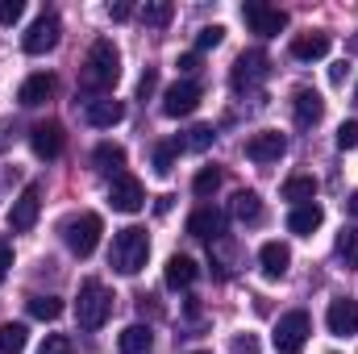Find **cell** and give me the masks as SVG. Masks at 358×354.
Here are the masks:
<instances>
[{
    "mask_svg": "<svg viewBox=\"0 0 358 354\" xmlns=\"http://www.w3.org/2000/svg\"><path fill=\"white\" fill-rule=\"evenodd\" d=\"M4 142H8V138H4V129H0V150H4Z\"/></svg>",
    "mask_w": 358,
    "mask_h": 354,
    "instance_id": "cell-46",
    "label": "cell"
},
{
    "mask_svg": "<svg viewBox=\"0 0 358 354\" xmlns=\"http://www.w3.org/2000/svg\"><path fill=\"white\" fill-rule=\"evenodd\" d=\"M121 80V55L108 38L92 42L88 59H84V88L88 92H108L113 84Z\"/></svg>",
    "mask_w": 358,
    "mask_h": 354,
    "instance_id": "cell-2",
    "label": "cell"
},
{
    "mask_svg": "<svg viewBox=\"0 0 358 354\" xmlns=\"http://www.w3.org/2000/svg\"><path fill=\"white\" fill-rule=\"evenodd\" d=\"M113 313V296L100 279H84L80 283V300H76V321L80 330H100Z\"/></svg>",
    "mask_w": 358,
    "mask_h": 354,
    "instance_id": "cell-3",
    "label": "cell"
},
{
    "mask_svg": "<svg viewBox=\"0 0 358 354\" xmlns=\"http://www.w3.org/2000/svg\"><path fill=\"white\" fill-rule=\"evenodd\" d=\"M108 204H113L117 213H138V208L146 204V187H142V179L129 176V171L113 176V183H108Z\"/></svg>",
    "mask_w": 358,
    "mask_h": 354,
    "instance_id": "cell-9",
    "label": "cell"
},
{
    "mask_svg": "<svg viewBox=\"0 0 358 354\" xmlns=\"http://www.w3.org/2000/svg\"><path fill=\"white\" fill-rule=\"evenodd\" d=\"M150 346H155L150 325H125V330L117 334V351L121 354H150Z\"/></svg>",
    "mask_w": 358,
    "mask_h": 354,
    "instance_id": "cell-22",
    "label": "cell"
},
{
    "mask_svg": "<svg viewBox=\"0 0 358 354\" xmlns=\"http://www.w3.org/2000/svg\"><path fill=\"white\" fill-rule=\"evenodd\" d=\"M346 76H350L346 63H334V67H329V80H334V84H346Z\"/></svg>",
    "mask_w": 358,
    "mask_h": 354,
    "instance_id": "cell-43",
    "label": "cell"
},
{
    "mask_svg": "<svg viewBox=\"0 0 358 354\" xmlns=\"http://www.w3.org/2000/svg\"><path fill=\"white\" fill-rule=\"evenodd\" d=\"M38 354H76V346H71L67 334H50V338L38 346Z\"/></svg>",
    "mask_w": 358,
    "mask_h": 354,
    "instance_id": "cell-35",
    "label": "cell"
},
{
    "mask_svg": "<svg viewBox=\"0 0 358 354\" xmlns=\"http://www.w3.org/2000/svg\"><path fill=\"white\" fill-rule=\"evenodd\" d=\"M283 155H287V138L279 129H263V134L246 138V159L250 163H279Z\"/></svg>",
    "mask_w": 358,
    "mask_h": 354,
    "instance_id": "cell-11",
    "label": "cell"
},
{
    "mask_svg": "<svg viewBox=\"0 0 358 354\" xmlns=\"http://www.w3.org/2000/svg\"><path fill=\"white\" fill-rule=\"evenodd\" d=\"M321 221H325L321 204H296V208L287 213V229L300 234V238H313V234L321 229Z\"/></svg>",
    "mask_w": 358,
    "mask_h": 354,
    "instance_id": "cell-19",
    "label": "cell"
},
{
    "mask_svg": "<svg viewBox=\"0 0 358 354\" xmlns=\"http://www.w3.org/2000/svg\"><path fill=\"white\" fill-rule=\"evenodd\" d=\"M155 92H159V71H155V67H146V71H142V80H138V100H150Z\"/></svg>",
    "mask_w": 358,
    "mask_h": 354,
    "instance_id": "cell-36",
    "label": "cell"
},
{
    "mask_svg": "<svg viewBox=\"0 0 358 354\" xmlns=\"http://www.w3.org/2000/svg\"><path fill=\"white\" fill-rule=\"evenodd\" d=\"M25 309H29L34 321H59V317H63V300H59V296H29Z\"/></svg>",
    "mask_w": 358,
    "mask_h": 354,
    "instance_id": "cell-27",
    "label": "cell"
},
{
    "mask_svg": "<svg viewBox=\"0 0 358 354\" xmlns=\"http://www.w3.org/2000/svg\"><path fill=\"white\" fill-rule=\"evenodd\" d=\"M325 55H329V34H300V38H292V59L317 63Z\"/></svg>",
    "mask_w": 358,
    "mask_h": 354,
    "instance_id": "cell-20",
    "label": "cell"
},
{
    "mask_svg": "<svg viewBox=\"0 0 358 354\" xmlns=\"http://www.w3.org/2000/svg\"><path fill=\"white\" fill-rule=\"evenodd\" d=\"M200 84L196 80H179V84H171V88L163 92V113L167 117H192L196 108H200Z\"/></svg>",
    "mask_w": 358,
    "mask_h": 354,
    "instance_id": "cell-10",
    "label": "cell"
},
{
    "mask_svg": "<svg viewBox=\"0 0 358 354\" xmlns=\"http://www.w3.org/2000/svg\"><path fill=\"white\" fill-rule=\"evenodd\" d=\"M338 255L346 259V267H358V225L338 234Z\"/></svg>",
    "mask_w": 358,
    "mask_h": 354,
    "instance_id": "cell-32",
    "label": "cell"
},
{
    "mask_svg": "<svg viewBox=\"0 0 358 354\" xmlns=\"http://www.w3.org/2000/svg\"><path fill=\"white\" fill-rule=\"evenodd\" d=\"M29 146H34V155L38 159H59L63 155V125L59 121H38L34 129H29Z\"/></svg>",
    "mask_w": 358,
    "mask_h": 354,
    "instance_id": "cell-13",
    "label": "cell"
},
{
    "mask_svg": "<svg viewBox=\"0 0 358 354\" xmlns=\"http://www.w3.org/2000/svg\"><path fill=\"white\" fill-rule=\"evenodd\" d=\"M50 96H55V76H46V71L29 76V80L17 88V100H21L25 108H38V104H46Z\"/></svg>",
    "mask_w": 358,
    "mask_h": 354,
    "instance_id": "cell-18",
    "label": "cell"
},
{
    "mask_svg": "<svg viewBox=\"0 0 358 354\" xmlns=\"http://www.w3.org/2000/svg\"><path fill=\"white\" fill-rule=\"evenodd\" d=\"M346 50H350V55H358V34L350 38V42H346Z\"/></svg>",
    "mask_w": 358,
    "mask_h": 354,
    "instance_id": "cell-45",
    "label": "cell"
},
{
    "mask_svg": "<svg viewBox=\"0 0 358 354\" xmlns=\"http://www.w3.org/2000/svg\"><path fill=\"white\" fill-rule=\"evenodd\" d=\"M150 259V238L142 225H125L113 234V250H108V263L117 267L121 275H138Z\"/></svg>",
    "mask_w": 358,
    "mask_h": 354,
    "instance_id": "cell-1",
    "label": "cell"
},
{
    "mask_svg": "<svg viewBox=\"0 0 358 354\" xmlns=\"http://www.w3.org/2000/svg\"><path fill=\"white\" fill-rule=\"evenodd\" d=\"M92 163H96L100 171H108V176H121V167H125V150H121L117 142H100V146L92 150Z\"/></svg>",
    "mask_w": 358,
    "mask_h": 354,
    "instance_id": "cell-26",
    "label": "cell"
},
{
    "mask_svg": "<svg viewBox=\"0 0 358 354\" xmlns=\"http://www.w3.org/2000/svg\"><path fill=\"white\" fill-rule=\"evenodd\" d=\"M355 100H358V92H355Z\"/></svg>",
    "mask_w": 358,
    "mask_h": 354,
    "instance_id": "cell-48",
    "label": "cell"
},
{
    "mask_svg": "<svg viewBox=\"0 0 358 354\" xmlns=\"http://www.w3.org/2000/svg\"><path fill=\"white\" fill-rule=\"evenodd\" d=\"M59 38H63V21H59L55 13H42V17L25 29L21 50H25V55H46V50H55V46H59Z\"/></svg>",
    "mask_w": 358,
    "mask_h": 354,
    "instance_id": "cell-7",
    "label": "cell"
},
{
    "mask_svg": "<svg viewBox=\"0 0 358 354\" xmlns=\"http://www.w3.org/2000/svg\"><path fill=\"white\" fill-rule=\"evenodd\" d=\"M38 213H42V187H38V183H25L21 196H17L13 208H8V229H13V234H29V229L38 225Z\"/></svg>",
    "mask_w": 358,
    "mask_h": 354,
    "instance_id": "cell-8",
    "label": "cell"
},
{
    "mask_svg": "<svg viewBox=\"0 0 358 354\" xmlns=\"http://www.w3.org/2000/svg\"><path fill=\"white\" fill-rule=\"evenodd\" d=\"M346 208H350V213L358 217V192H350V200H346Z\"/></svg>",
    "mask_w": 358,
    "mask_h": 354,
    "instance_id": "cell-44",
    "label": "cell"
},
{
    "mask_svg": "<svg viewBox=\"0 0 358 354\" xmlns=\"http://www.w3.org/2000/svg\"><path fill=\"white\" fill-rule=\"evenodd\" d=\"M25 346H29V330L25 325H17V321L0 325V354H25Z\"/></svg>",
    "mask_w": 358,
    "mask_h": 354,
    "instance_id": "cell-28",
    "label": "cell"
},
{
    "mask_svg": "<svg viewBox=\"0 0 358 354\" xmlns=\"http://www.w3.org/2000/svg\"><path fill=\"white\" fill-rule=\"evenodd\" d=\"M108 17H113V21H129V17H134V4H129V0H117V4H108Z\"/></svg>",
    "mask_w": 358,
    "mask_h": 354,
    "instance_id": "cell-40",
    "label": "cell"
},
{
    "mask_svg": "<svg viewBox=\"0 0 358 354\" xmlns=\"http://www.w3.org/2000/svg\"><path fill=\"white\" fill-rule=\"evenodd\" d=\"M221 42H225V25H204V29L196 34V46H200V50H217Z\"/></svg>",
    "mask_w": 358,
    "mask_h": 354,
    "instance_id": "cell-34",
    "label": "cell"
},
{
    "mask_svg": "<svg viewBox=\"0 0 358 354\" xmlns=\"http://www.w3.org/2000/svg\"><path fill=\"white\" fill-rule=\"evenodd\" d=\"M179 146L176 142H163V146H155V171L159 176H171V163H176Z\"/></svg>",
    "mask_w": 358,
    "mask_h": 354,
    "instance_id": "cell-33",
    "label": "cell"
},
{
    "mask_svg": "<svg viewBox=\"0 0 358 354\" xmlns=\"http://www.w3.org/2000/svg\"><path fill=\"white\" fill-rule=\"evenodd\" d=\"M84 117H88V125H96V129H113L125 117V104L121 100H108V96H96V100H88Z\"/></svg>",
    "mask_w": 358,
    "mask_h": 354,
    "instance_id": "cell-17",
    "label": "cell"
},
{
    "mask_svg": "<svg viewBox=\"0 0 358 354\" xmlns=\"http://www.w3.org/2000/svg\"><path fill=\"white\" fill-rule=\"evenodd\" d=\"M292 113H296V125H300V129L321 125V117H325V100H321V92L296 88V96H292Z\"/></svg>",
    "mask_w": 358,
    "mask_h": 354,
    "instance_id": "cell-15",
    "label": "cell"
},
{
    "mask_svg": "<svg viewBox=\"0 0 358 354\" xmlns=\"http://www.w3.org/2000/svg\"><path fill=\"white\" fill-rule=\"evenodd\" d=\"M338 146L342 150H355L358 146V121H342L338 125Z\"/></svg>",
    "mask_w": 358,
    "mask_h": 354,
    "instance_id": "cell-37",
    "label": "cell"
},
{
    "mask_svg": "<svg viewBox=\"0 0 358 354\" xmlns=\"http://www.w3.org/2000/svg\"><path fill=\"white\" fill-rule=\"evenodd\" d=\"M142 21L155 25V29H163V25L171 21V0H150V4L142 8Z\"/></svg>",
    "mask_w": 358,
    "mask_h": 354,
    "instance_id": "cell-31",
    "label": "cell"
},
{
    "mask_svg": "<svg viewBox=\"0 0 358 354\" xmlns=\"http://www.w3.org/2000/svg\"><path fill=\"white\" fill-rule=\"evenodd\" d=\"M187 234H192V238H204V242H217V238L225 234V217H221V208H213V204L196 208V213L187 217Z\"/></svg>",
    "mask_w": 358,
    "mask_h": 354,
    "instance_id": "cell-16",
    "label": "cell"
},
{
    "mask_svg": "<svg viewBox=\"0 0 358 354\" xmlns=\"http://www.w3.org/2000/svg\"><path fill=\"white\" fill-rule=\"evenodd\" d=\"M8 267H13V246L0 238V283H4V275H8Z\"/></svg>",
    "mask_w": 358,
    "mask_h": 354,
    "instance_id": "cell-41",
    "label": "cell"
},
{
    "mask_svg": "<svg viewBox=\"0 0 358 354\" xmlns=\"http://www.w3.org/2000/svg\"><path fill=\"white\" fill-rule=\"evenodd\" d=\"M271 71V59L263 50H242L238 55V63H234V88H250V84H259V80H267Z\"/></svg>",
    "mask_w": 358,
    "mask_h": 354,
    "instance_id": "cell-12",
    "label": "cell"
},
{
    "mask_svg": "<svg viewBox=\"0 0 358 354\" xmlns=\"http://www.w3.org/2000/svg\"><path fill=\"white\" fill-rule=\"evenodd\" d=\"M100 234H104L100 213H80V217H67V221H63V242H67V250L80 255V259H88L92 250L100 246Z\"/></svg>",
    "mask_w": 358,
    "mask_h": 354,
    "instance_id": "cell-4",
    "label": "cell"
},
{
    "mask_svg": "<svg viewBox=\"0 0 358 354\" xmlns=\"http://www.w3.org/2000/svg\"><path fill=\"white\" fill-rule=\"evenodd\" d=\"M234 354H259V338L255 334H238L234 338Z\"/></svg>",
    "mask_w": 358,
    "mask_h": 354,
    "instance_id": "cell-39",
    "label": "cell"
},
{
    "mask_svg": "<svg viewBox=\"0 0 358 354\" xmlns=\"http://www.w3.org/2000/svg\"><path fill=\"white\" fill-rule=\"evenodd\" d=\"M217 187H221V171H217V167H200V171H196V179H192V192H196L200 200H208Z\"/></svg>",
    "mask_w": 358,
    "mask_h": 354,
    "instance_id": "cell-29",
    "label": "cell"
},
{
    "mask_svg": "<svg viewBox=\"0 0 358 354\" xmlns=\"http://www.w3.org/2000/svg\"><path fill=\"white\" fill-rule=\"evenodd\" d=\"M283 200H292V208H296V204H313V200H317V179L313 176H292L283 183Z\"/></svg>",
    "mask_w": 358,
    "mask_h": 354,
    "instance_id": "cell-25",
    "label": "cell"
},
{
    "mask_svg": "<svg viewBox=\"0 0 358 354\" xmlns=\"http://www.w3.org/2000/svg\"><path fill=\"white\" fill-rule=\"evenodd\" d=\"M192 354H213V351H192Z\"/></svg>",
    "mask_w": 358,
    "mask_h": 354,
    "instance_id": "cell-47",
    "label": "cell"
},
{
    "mask_svg": "<svg viewBox=\"0 0 358 354\" xmlns=\"http://www.w3.org/2000/svg\"><path fill=\"white\" fill-rule=\"evenodd\" d=\"M234 217L242 221V225H259L263 221V200H259V192H238L234 196Z\"/></svg>",
    "mask_w": 358,
    "mask_h": 354,
    "instance_id": "cell-24",
    "label": "cell"
},
{
    "mask_svg": "<svg viewBox=\"0 0 358 354\" xmlns=\"http://www.w3.org/2000/svg\"><path fill=\"white\" fill-rule=\"evenodd\" d=\"M21 13H25V4H21V0H0V25H17V21H21Z\"/></svg>",
    "mask_w": 358,
    "mask_h": 354,
    "instance_id": "cell-38",
    "label": "cell"
},
{
    "mask_svg": "<svg viewBox=\"0 0 358 354\" xmlns=\"http://www.w3.org/2000/svg\"><path fill=\"white\" fill-rule=\"evenodd\" d=\"M242 21H246L250 34H259V38H275V34L287 29V13H283V8H271L263 0H246V4H242Z\"/></svg>",
    "mask_w": 358,
    "mask_h": 354,
    "instance_id": "cell-6",
    "label": "cell"
},
{
    "mask_svg": "<svg viewBox=\"0 0 358 354\" xmlns=\"http://www.w3.org/2000/svg\"><path fill=\"white\" fill-rule=\"evenodd\" d=\"M259 263H263V275H267V279H283L287 267H292V250H287L283 242H267V246L259 250Z\"/></svg>",
    "mask_w": 358,
    "mask_h": 354,
    "instance_id": "cell-21",
    "label": "cell"
},
{
    "mask_svg": "<svg viewBox=\"0 0 358 354\" xmlns=\"http://www.w3.org/2000/svg\"><path fill=\"white\" fill-rule=\"evenodd\" d=\"M308 334H313L308 313H304V309H292V313H283V317H279V325H275L271 342H275V351H279V354H300V351H304V342H308Z\"/></svg>",
    "mask_w": 358,
    "mask_h": 354,
    "instance_id": "cell-5",
    "label": "cell"
},
{
    "mask_svg": "<svg viewBox=\"0 0 358 354\" xmlns=\"http://www.w3.org/2000/svg\"><path fill=\"white\" fill-rule=\"evenodd\" d=\"M213 138H217V134H213L208 125H196V129H187V138H176V146L179 150H208Z\"/></svg>",
    "mask_w": 358,
    "mask_h": 354,
    "instance_id": "cell-30",
    "label": "cell"
},
{
    "mask_svg": "<svg viewBox=\"0 0 358 354\" xmlns=\"http://www.w3.org/2000/svg\"><path fill=\"white\" fill-rule=\"evenodd\" d=\"M163 279H167L171 292L192 288V279H196V263H192L187 255H171V259H167V271H163Z\"/></svg>",
    "mask_w": 358,
    "mask_h": 354,
    "instance_id": "cell-23",
    "label": "cell"
},
{
    "mask_svg": "<svg viewBox=\"0 0 358 354\" xmlns=\"http://www.w3.org/2000/svg\"><path fill=\"white\" fill-rule=\"evenodd\" d=\"M325 325H329V334H338V338H350V334H358V300H350V296L329 300Z\"/></svg>",
    "mask_w": 358,
    "mask_h": 354,
    "instance_id": "cell-14",
    "label": "cell"
},
{
    "mask_svg": "<svg viewBox=\"0 0 358 354\" xmlns=\"http://www.w3.org/2000/svg\"><path fill=\"white\" fill-rule=\"evenodd\" d=\"M179 71H183V76H196V71H200V55H183V59H179Z\"/></svg>",
    "mask_w": 358,
    "mask_h": 354,
    "instance_id": "cell-42",
    "label": "cell"
}]
</instances>
